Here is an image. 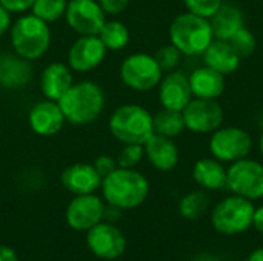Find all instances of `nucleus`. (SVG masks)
Wrapping results in <instances>:
<instances>
[{"mask_svg":"<svg viewBox=\"0 0 263 261\" xmlns=\"http://www.w3.org/2000/svg\"><path fill=\"white\" fill-rule=\"evenodd\" d=\"M102 194L108 205L122 211L139 208L149 194V183L136 169L116 168L102 180Z\"/></svg>","mask_w":263,"mask_h":261,"instance_id":"1","label":"nucleus"},{"mask_svg":"<svg viewBox=\"0 0 263 261\" xmlns=\"http://www.w3.org/2000/svg\"><path fill=\"white\" fill-rule=\"evenodd\" d=\"M66 122L82 126L92 123L105 109L103 89L94 82L74 83L59 100Z\"/></svg>","mask_w":263,"mask_h":261,"instance_id":"2","label":"nucleus"},{"mask_svg":"<svg viewBox=\"0 0 263 261\" xmlns=\"http://www.w3.org/2000/svg\"><path fill=\"white\" fill-rule=\"evenodd\" d=\"M170 40L182 55H202L214 40L210 18L193 12L177 15L170 26Z\"/></svg>","mask_w":263,"mask_h":261,"instance_id":"3","label":"nucleus"},{"mask_svg":"<svg viewBox=\"0 0 263 261\" xmlns=\"http://www.w3.org/2000/svg\"><path fill=\"white\" fill-rule=\"evenodd\" d=\"M11 45L15 54L29 62L40 58L51 45L48 23L34 14L18 17L11 26Z\"/></svg>","mask_w":263,"mask_h":261,"instance_id":"4","label":"nucleus"},{"mask_svg":"<svg viewBox=\"0 0 263 261\" xmlns=\"http://www.w3.org/2000/svg\"><path fill=\"white\" fill-rule=\"evenodd\" d=\"M109 131L112 137L123 145H145V142L154 134L153 115L139 105H123L112 112L109 118Z\"/></svg>","mask_w":263,"mask_h":261,"instance_id":"5","label":"nucleus"},{"mask_svg":"<svg viewBox=\"0 0 263 261\" xmlns=\"http://www.w3.org/2000/svg\"><path fill=\"white\" fill-rule=\"evenodd\" d=\"M254 205L240 195H231L216 205L211 214L213 228L223 235H237L253 226Z\"/></svg>","mask_w":263,"mask_h":261,"instance_id":"6","label":"nucleus"},{"mask_svg":"<svg viewBox=\"0 0 263 261\" xmlns=\"http://www.w3.org/2000/svg\"><path fill=\"white\" fill-rule=\"evenodd\" d=\"M163 71L156 62L154 55L137 52L128 55L120 66L122 82L133 91L146 92L159 86Z\"/></svg>","mask_w":263,"mask_h":261,"instance_id":"7","label":"nucleus"},{"mask_svg":"<svg viewBox=\"0 0 263 261\" xmlns=\"http://www.w3.org/2000/svg\"><path fill=\"white\" fill-rule=\"evenodd\" d=\"M227 188L251 202L263 197V165L248 157L240 158L227 169Z\"/></svg>","mask_w":263,"mask_h":261,"instance_id":"8","label":"nucleus"},{"mask_svg":"<svg viewBox=\"0 0 263 261\" xmlns=\"http://www.w3.org/2000/svg\"><path fill=\"white\" fill-rule=\"evenodd\" d=\"M253 149L251 135L237 126L219 128L211 132L210 138V152L211 155L222 163H234L240 158L248 157Z\"/></svg>","mask_w":263,"mask_h":261,"instance_id":"9","label":"nucleus"},{"mask_svg":"<svg viewBox=\"0 0 263 261\" xmlns=\"http://www.w3.org/2000/svg\"><path fill=\"white\" fill-rule=\"evenodd\" d=\"M185 129L196 134H211L223 123V108L217 100L194 98L182 111Z\"/></svg>","mask_w":263,"mask_h":261,"instance_id":"10","label":"nucleus"},{"mask_svg":"<svg viewBox=\"0 0 263 261\" xmlns=\"http://www.w3.org/2000/svg\"><path fill=\"white\" fill-rule=\"evenodd\" d=\"M65 18L68 26L80 35H99L106 14L97 0H69Z\"/></svg>","mask_w":263,"mask_h":261,"instance_id":"11","label":"nucleus"},{"mask_svg":"<svg viewBox=\"0 0 263 261\" xmlns=\"http://www.w3.org/2000/svg\"><path fill=\"white\" fill-rule=\"evenodd\" d=\"M89 251L102 260H116L126 249V238L112 223H97L86 231Z\"/></svg>","mask_w":263,"mask_h":261,"instance_id":"12","label":"nucleus"},{"mask_svg":"<svg viewBox=\"0 0 263 261\" xmlns=\"http://www.w3.org/2000/svg\"><path fill=\"white\" fill-rule=\"evenodd\" d=\"M105 205L94 194L76 195L66 208V223L74 231L86 232L103 220Z\"/></svg>","mask_w":263,"mask_h":261,"instance_id":"13","label":"nucleus"},{"mask_svg":"<svg viewBox=\"0 0 263 261\" xmlns=\"http://www.w3.org/2000/svg\"><path fill=\"white\" fill-rule=\"evenodd\" d=\"M106 46L99 35H80L68 51V66L76 72H88L102 65Z\"/></svg>","mask_w":263,"mask_h":261,"instance_id":"14","label":"nucleus"},{"mask_svg":"<svg viewBox=\"0 0 263 261\" xmlns=\"http://www.w3.org/2000/svg\"><path fill=\"white\" fill-rule=\"evenodd\" d=\"M65 122L66 118L60 109L59 102L49 98L35 103L28 114V123L31 129L42 137L55 135L59 131H62Z\"/></svg>","mask_w":263,"mask_h":261,"instance_id":"15","label":"nucleus"},{"mask_svg":"<svg viewBox=\"0 0 263 261\" xmlns=\"http://www.w3.org/2000/svg\"><path fill=\"white\" fill-rule=\"evenodd\" d=\"M191 88L190 80L185 74L171 71L162 77L159 83V100L160 105L166 109L183 111L185 106L191 102Z\"/></svg>","mask_w":263,"mask_h":261,"instance_id":"16","label":"nucleus"},{"mask_svg":"<svg viewBox=\"0 0 263 261\" xmlns=\"http://www.w3.org/2000/svg\"><path fill=\"white\" fill-rule=\"evenodd\" d=\"M102 177L92 165L74 163L62 172V185L74 195L94 194L102 186Z\"/></svg>","mask_w":263,"mask_h":261,"instance_id":"17","label":"nucleus"},{"mask_svg":"<svg viewBox=\"0 0 263 261\" xmlns=\"http://www.w3.org/2000/svg\"><path fill=\"white\" fill-rule=\"evenodd\" d=\"M145 155L151 166L157 171L168 172L173 171L179 163V149L173 138L163 137L159 134H153L143 145Z\"/></svg>","mask_w":263,"mask_h":261,"instance_id":"18","label":"nucleus"},{"mask_svg":"<svg viewBox=\"0 0 263 261\" xmlns=\"http://www.w3.org/2000/svg\"><path fill=\"white\" fill-rule=\"evenodd\" d=\"M72 85V69L60 62L48 65L40 75V89L49 100L59 102Z\"/></svg>","mask_w":263,"mask_h":261,"instance_id":"19","label":"nucleus"},{"mask_svg":"<svg viewBox=\"0 0 263 261\" xmlns=\"http://www.w3.org/2000/svg\"><path fill=\"white\" fill-rule=\"evenodd\" d=\"M32 78V66L29 60L18 54H5L0 57V85L8 89H18Z\"/></svg>","mask_w":263,"mask_h":261,"instance_id":"20","label":"nucleus"},{"mask_svg":"<svg viewBox=\"0 0 263 261\" xmlns=\"http://www.w3.org/2000/svg\"><path fill=\"white\" fill-rule=\"evenodd\" d=\"M188 80H190L191 94L196 98L217 100L225 91V75L208 66L194 69L188 77Z\"/></svg>","mask_w":263,"mask_h":261,"instance_id":"21","label":"nucleus"},{"mask_svg":"<svg viewBox=\"0 0 263 261\" xmlns=\"http://www.w3.org/2000/svg\"><path fill=\"white\" fill-rule=\"evenodd\" d=\"M202 55H203L205 66L220 72L222 75L233 74L239 68L242 60L237 55V52L233 49L230 42L219 40V38H214Z\"/></svg>","mask_w":263,"mask_h":261,"instance_id":"22","label":"nucleus"},{"mask_svg":"<svg viewBox=\"0 0 263 261\" xmlns=\"http://www.w3.org/2000/svg\"><path fill=\"white\" fill-rule=\"evenodd\" d=\"M214 38L230 40L239 29L245 26V17L239 6L234 3H222L217 12L210 18Z\"/></svg>","mask_w":263,"mask_h":261,"instance_id":"23","label":"nucleus"},{"mask_svg":"<svg viewBox=\"0 0 263 261\" xmlns=\"http://www.w3.org/2000/svg\"><path fill=\"white\" fill-rule=\"evenodd\" d=\"M194 182L205 191H219L227 188V169L222 162L213 158H200L193 168Z\"/></svg>","mask_w":263,"mask_h":261,"instance_id":"24","label":"nucleus"},{"mask_svg":"<svg viewBox=\"0 0 263 261\" xmlns=\"http://www.w3.org/2000/svg\"><path fill=\"white\" fill-rule=\"evenodd\" d=\"M153 128L154 134L174 138L185 129V120L182 111H173V109H160L156 115H153Z\"/></svg>","mask_w":263,"mask_h":261,"instance_id":"25","label":"nucleus"},{"mask_svg":"<svg viewBox=\"0 0 263 261\" xmlns=\"http://www.w3.org/2000/svg\"><path fill=\"white\" fill-rule=\"evenodd\" d=\"M100 40L111 51H120L129 43V31L125 23L119 20H106L99 32Z\"/></svg>","mask_w":263,"mask_h":261,"instance_id":"26","label":"nucleus"},{"mask_svg":"<svg viewBox=\"0 0 263 261\" xmlns=\"http://www.w3.org/2000/svg\"><path fill=\"white\" fill-rule=\"evenodd\" d=\"M210 208V197L203 191H193L182 197L179 203V212L186 220L200 218Z\"/></svg>","mask_w":263,"mask_h":261,"instance_id":"27","label":"nucleus"},{"mask_svg":"<svg viewBox=\"0 0 263 261\" xmlns=\"http://www.w3.org/2000/svg\"><path fill=\"white\" fill-rule=\"evenodd\" d=\"M66 6L68 0H35L31 6V11L40 20L52 23L65 17Z\"/></svg>","mask_w":263,"mask_h":261,"instance_id":"28","label":"nucleus"},{"mask_svg":"<svg viewBox=\"0 0 263 261\" xmlns=\"http://www.w3.org/2000/svg\"><path fill=\"white\" fill-rule=\"evenodd\" d=\"M228 42L240 58H248L250 55H253L256 51V46H257L254 34L245 26L242 29H239Z\"/></svg>","mask_w":263,"mask_h":261,"instance_id":"29","label":"nucleus"},{"mask_svg":"<svg viewBox=\"0 0 263 261\" xmlns=\"http://www.w3.org/2000/svg\"><path fill=\"white\" fill-rule=\"evenodd\" d=\"M156 62L159 63V66L162 68V71H174L182 58V52L174 46V45H165L162 48L157 49V52L154 54Z\"/></svg>","mask_w":263,"mask_h":261,"instance_id":"30","label":"nucleus"},{"mask_svg":"<svg viewBox=\"0 0 263 261\" xmlns=\"http://www.w3.org/2000/svg\"><path fill=\"white\" fill-rule=\"evenodd\" d=\"M145 157V149L143 145H137V143H129L125 145L123 149L120 151L119 157H117V166L119 168H128V169H134V166H137L142 158Z\"/></svg>","mask_w":263,"mask_h":261,"instance_id":"31","label":"nucleus"},{"mask_svg":"<svg viewBox=\"0 0 263 261\" xmlns=\"http://www.w3.org/2000/svg\"><path fill=\"white\" fill-rule=\"evenodd\" d=\"M183 3L188 12H193L205 18H211L222 6L223 0H183Z\"/></svg>","mask_w":263,"mask_h":261,"instance_id":"32","label":"nucleus"},{"mask_svg":"<svg viewBox=\"0 0 263 261\" xmlns=\"http://www.w3.org/2000/svg\"><path fill=\"white\" fill-rule=\"evenodd\" d=\"M92 166L96 168V171L99 172V175L103 178V177H106L108 174H111L117 168V162L112 157H109V155H99L94 160Z\"/></svg>","mask_w":263,"mask_h":261,"instance_id":"33","label":"nucleus"},{"mask_svg":"<svg viewBox=\"0 0 263 261\" xmlns=\"http://www.w3.org/2000/svg\"><path fill=\"white\" fill-rule=\"evenodd\" d=\"M97 2L105 11V14H111V15L123 12L129 5V0H97Z\"/></svg>","mask_w":263,"mask_h":261,"instance_id":"34","label":"nucleus"},{"mask_svg":"<svg viewBox=\"0 0 263 261\" xmlns=\"http://www.w3.org/2000/svg\"><path fill=\"white\" fill-rule=\"evenodd\" d=\"M35 0H0V5L5 6L9 12H25L31 9Z\"/></svg>","mask_w":263,"mask_h":261,"instance_id":"35","label":"nucleus"},{"mask_svg":"<svg viewBox=\"0 0 263 261\" xmlns=\"http://www.w3.org/2000/svg\"><path fill=\"white\" fill-rule=\"evenodd\" d=\"M8 29H11V12L0 5V35H3Z\"/></svg>","mask_w":263,"mask_h":261,"instance_id":"36","label":"nucleus"},{"mask_svg":"<svg viewBox=\"0 0 263 261\" xmlns=\"http://www.w3.org/2000/svg\"><path fill=\"white\" fill-rule=\"evenodd\" d=\"M0 261H18V258L12 248L0 245Z\"/></svg>","mask_w":263,"mask_h":261,"instance_id":"37","label":"nucleus"},{"mask_svg":"<svg viewBox=\"0 0 263 261\" xmlns=\"http://www.w3.org/2000/svg\"><path fill=\"white\" fill-rule=\"evenodd\" d=\"M253 226L257 232L263 234V205L260 208L254 209V215H253Z\"/></svg>","mask_w":263,"mask_h":261,"instance_id":"38","label":"nucleus"},{"mask_svg":"<svg viewBox=\"0 0 263 261\" xmlns=\"http://www.w3.org/2000/svg\"><path fill=\"white\" fill-rule=\"evenodd\" d=\"M247 261H263V248H259V249L253 251Z\"/></svg>","mask_w":263,"mask_h":261,"instance_id":"39","label":"nucleus"},{"mask_svg":"<svg viewBox=\"0 0 263 261\" xmlns=\"http://www.w3.org/2000/svg\"><path fill=\"white\" fill-rule=\"evenodd\" d=\"M196 261H219V260H217V258H214V257H208V255H205V257L197 258Z\"/></svg>","mask_w":263,"mask_h":261,"instance_id":"40","label":"nucleus"},{"mask_svg":"<svg viewBox=\"0 0 263 261\" xmlns=\"http://www.w3.org/2000/svg\"><path fill=\"white\" fill-rule=\"evenodd\" d=\"M259 151H260V155L263 157V132L260 135V140H259Z\"/></svg>","mask_w":263,"mask_h":261,"instance_id":"41","label":"nucleus"}]
</instances>
